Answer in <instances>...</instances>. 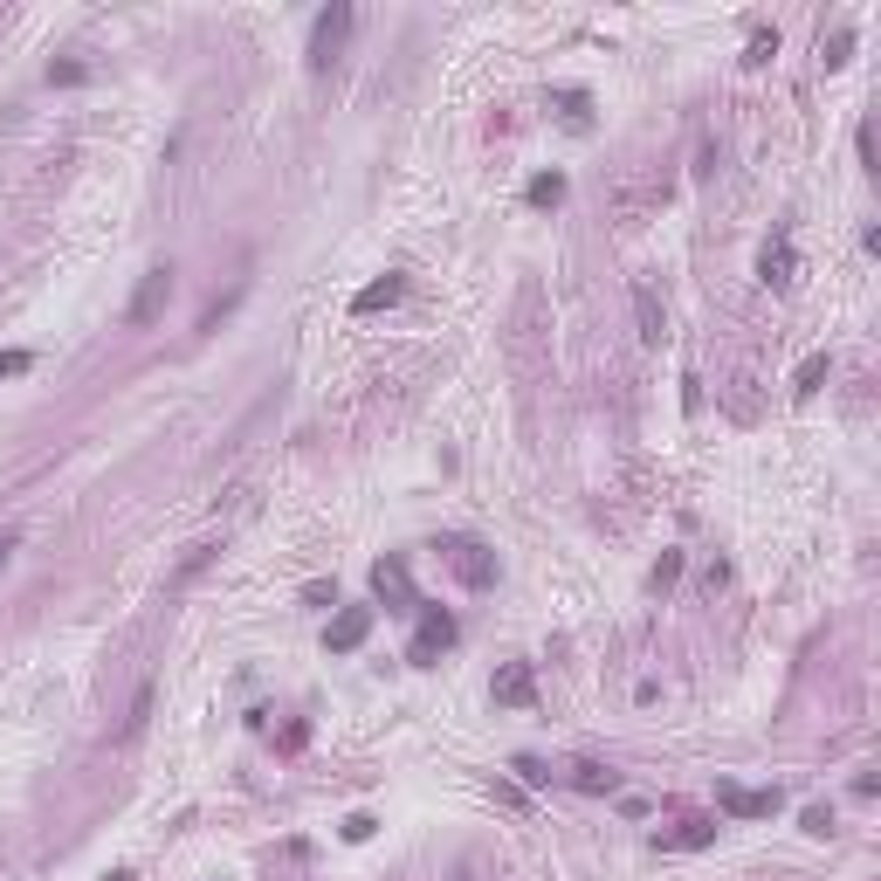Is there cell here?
<instances>
[{
  "mask_svg": "<svg viewBox=\"0 0 881 881\" xmlns=\"http://www.w3.org/2000/svg\"><path fill=\"white\" fill-rule=\"evenodd\" d=\"M173 303V262H152L145 276H138V290H131V303H124V324L131 331H145V324H159V310Z\"/></svg>",
  "mask_w": 881,
  "mask_h": 881,
  "instance_id": "obj_1",
  "label": "cell"
},
{
  "mask_svg": "<svg viewBox=\"0 0 881 881\" xmlns=\"http://www.w3.org/2000/svg\"><path fill=\"white\" fill-rule=\"evenodd\" d=\"M352 21H358V14L345 7V0L317 14V28H310V69H331V62H338V49H345V35H352Z\"/></svg>",
  "mask_w": 881,
  "mask_h": 881,
  "instance_id": "obj_2",
  "label": "cell"
},
{
  "mask_svg": "<svg viewBox=\"0 0 881 881\" xmlns=\"http://www.w3.org/2000/svg\"><path fill=\"white\" fill-rule=\"evenodd\" d=\"M441 647H455V620H448L441 606H420V634H413L407 661H413V668H434V654H441Z\"/></svg>",
  "mask_w": 881,
  "mask_h": 881,
  "instance_id": "obj_3",
  "label": "cell"
},
{
  "mask_svg": "<svg viewBox=\"0 0 881 881\" xmlns=\"http://www.w3.org/2000/svg\"><path fill=\"white\" fill-rule=\"evenodd\" d=\"M441 551H448V565L462 572V586H475V592H482V586H496V558H489L482 544H469V537H448Z\"/></svg>",
  "mask_w": 881,
  "mask_h": 881,
  "instance_id": "obj_4",
  "label": "cell"
},
{
  "mask_svg": "<svg viewBox=\"0 0 881 881\" xmlns=\"http://www.w3.org/2000/svg\"><path fill=\"white\" fill-rule=\"evenodd\" d=\"M716 806L730 820H771L778 813V792H744V785H716Z\"/></svg>",
  "mask_w": 881,
  "mask_h": 881,
  "instance_id": "obj_5",
  "label": "cell"
},
{
  "mask_svg": "<svg viewBox=\"0 0 881 881\" xmlns=\"http://www.w3.org/2000/svg\"><path fill=\"white\" fill-rule=\"evenodd\" d=\"M365 634H372V606H345V613L331 620V634H324V647H331V654H352V647L365 641Z\"/></svg>",
  "mask_w": 881,
  "mask_h": 881,
  "instance_id": "obj_6",
  "label": "cell"
},
{
  "mask_svg": "<svg viewBox=\"0 0 881 881\" xmlns=\"http://www.w3.org/2000/svg\"><path fill=\"white\" fill-rule=\"evenodd\" d=\"M400 296H407V276H379V283H365V290L352 296V310H358V317H372V310H393Z\"/></svg>",
  "mask_w": 881,
  "mask_h": 881,
  "instance_id": "obj_7",
  "label": "cell"
},
{
  "mask_svg": "<svg viewBox=\"0 0 881 881\" xmlns=\"http://www.w3.org/2000/svg\"><path fill=\"white\" fill-rule=\"evenodd\" d=\"M634 317H641V338H647V345H661V331H668V310H661L654 283H634Z\"/></svg>",
  "mask_w": 881,
  "mask_h": 881,
  "instance_id": "obj_8",
  "label": "cell"
},
{
  "mask_svg": "<svg viewBox=\"0 0 881 881\" xmlns=\"http://www.w3.org/2000/svg\"><path fill=\"white\" fill-rule=\"evenodd\" d=\"M530 696H537L530 668H524V661H510V668L496 675V703H510V709H530Z\"/></svg>",
  "mask_w": 881,
  "mask_h": 881,
  "instance_id": "obj_9",
  "label": "cell"
},
{
  "mask_svg": "<svg viewBox=\"0 0 881 881\" xmlns=\"http://www.w3.org/2000/svg\"><path fill=\"white\" fill-rule=\"evenodd\" d=\"M572 785H579V792H620V771L586 758V764H572Z\"/></svg>",
  "mask_w": 881,
  "mask_h": 881,
  "instance_id": "obj_10",
  "label": "cell"
},
{
  "mask_svg": "<svg viewBox=\"0 0 881 881\" xmlns=\"http://www.w3.org/2000/svg\"><path fill=\"white\" fill-rule=\"evenodd\" d=\"M764 283H771V290H785V283H792V241H785V235L764 248Z\"/></svg>",
  "mask_w": 881,
  "mask_h": 881,
  "instance_id": "obj_11",
  "label": "cell"
},
{
  "mask_svg": "<svg viewBox=\"0 0 881 881\" xmlns=\"http://www.w3.org/2000/svg\"><path fill=\"white\" fill-rule=\"evenodd\" d=\"M524 200H530V207H558V200H565V173H537Z\"/></svg>",
  "mask_w": 881,
  "mask_h": 881,
  "instance_id": "obj_12",
  "label": "cell"
},
{
  "mask_svg": "<svg viewBox=\"0 0 881 881\" xmlns=\"http://www.w3.org/2000/svg\"><path fill=\"white\" fill-rule=\"evenodd\" d=\"M145 716H152V682H145V689L131 696V716H124V737H138V730H145Z\"/></svg>",
  "mask_w": 881,
  "mask_h": 881,
  "instance_id": "obj_13",
  "label": "cell"
},
{
  "mask_svg": "<svg viewBox=\"0 0 881 881\" xmlns=\"http://www.w3.org/2000/svg\"><path fill=\"white\" fill-rule=\"evenodd\" d=\"M826 372H833V358H826V352H813L806 365H799V393H813V386H820Z\"/></svg>",
  "mask_w": 881,
  "mask_h": 881,
  "instance_id": "obj_14",
  "label": "cell"
},
{
  "mask_svg": "<svg viewBox=\"0 0 881 881\" xmlns=\"http://www.w3.org/2000/svg\"><path fill=\"white\" fill-rule=\"evenodd\" d=\"M682 579V551H661V565H654V586H675Z\"/></svg>",
  "mask_w": 881,
  "mask_h": 881,
  "instance_id": "obj_15",
  "label": "cell"
},
{
  "mask_svg": "<svg viewBox=\"0 0 881 881\" xmlns=\"http://www.w3.org/2000/svg\"><path fill=\"white\" fill-rule=\"evenodd\" d=\"M847 49H854V28H840V35L826 42V69H840V62H847Z\"/></svg>",
  "mask_w": 881,
  "mask_h": 881,
  "instance_id": "obj_16",
  "label": "cell"
},
{
  "mask_svg": "<svg viewBox=\"0 0 881 881\" xmlns=\"http://www.w3.org/2000/svg\"><path fill=\"white\" fill-rule=\"evenodd\" d=\"M510 771H517L524 785H544V778H551V771H544V764H537V758H517V764H510Z\"/></svg>",
  "mask_w": 881,
  "mask_h": 881,
  "instance_id": "obj_17",
  "label": "cell"
},
{
  "mask_svg": "<svg viewBox=\"0 0 881 881\" xmlns=\"http://www.w3.org/2000/svg\"><path fill=\"white\" fill-rule=\"evenodd\" d=\"M14 372H28V352H0V379H14Z\"/></svg>",
  "mask_w": 881,
  "mask_h": 881,
  "instance_id": "obj_18",
  "label": "cell"
},
{
  "mask_svg": "<svg viewBox=\"0 0 881 881\" xmlns=\"http://www.w3.org/2000/svg\"><path fill=\"white\" fill-rule=\"evenodd\" d=\"M14 551H21V537H14V530H0V572H7V558H14Z\"/></svg>",
  "mask_w": 881,
  "mask_h": 881,
  "instance_id": "obj_19",
  "label": "cell"
},
{
  "mask_svg": "<svg viewBox=\"0 0 881 881\" xmlns=\"http://www.w3.org/2000/svg\"><path fill=\"white\" fill-rule=\"evenodd\" d=\"M455 881H475V868H462V875H455Z\"/></svg>",
  "mask_w": 881,
  "mask_h": 881,
  "instance_id": "obj_20",
  "label": "cell"
}]
</instances>
